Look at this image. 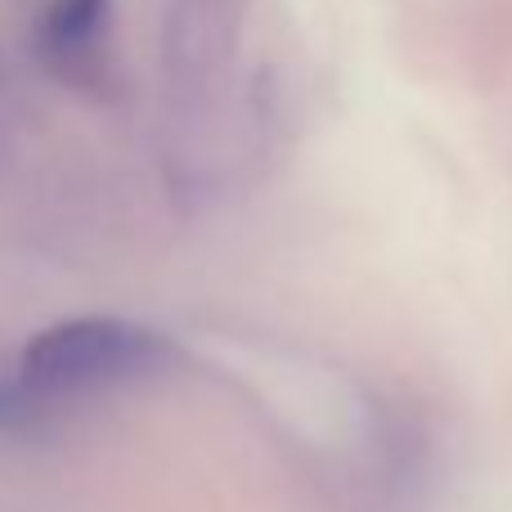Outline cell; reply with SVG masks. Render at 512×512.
<instances>
[{"instance_id":"obj_1","label":"cell","mask_w":512,"mask_h":512,"mask_svg":"<svg viewBox=\"0 0 512 512\" xmlns=\"http://www.w3.org/2000/svg\"><path fill=\"white\" fill-rule=\"evenodd\" d=\"M167 364V342L113 315H81L50 324L23 346L18 382L36 396H86L117 382L149 378Z\"/></svg>"},{"instance_id":"obj_2","label":"cell","mask_w":512,"mask_h":512,"mask_svg":"<svg viewBox=\"0 0 512 512\" xmlns=\"http://www.w3.org/2000/svg\"><path fill=\"white\" fill-rule=\"evenodd\" d=\"M108 27V0H50L41 18V41L50 59L77 63L99 45Z\"/></svg>"}]
</instances>
